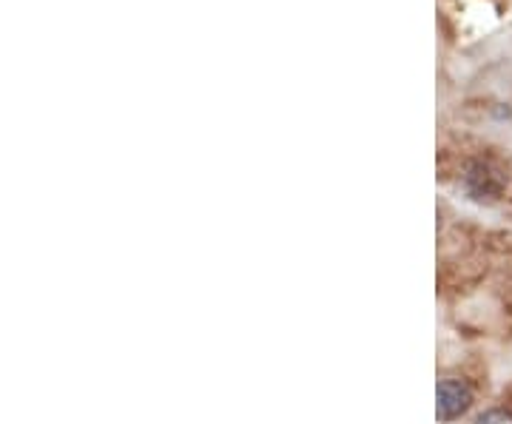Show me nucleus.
<instances>
[{
    "label": "nucleus",
    "instance_id": "obj_3",
    "mask_svg": "<svg viewBox=\"0 0 512 424\" xmlns=\"http://www.w3.org/2000/svg\"><path fill=\"white\" fill-rule=\"evenodd\" d=\"M476 424H512V413H507V410H487L484 416H478Z\"/></svg>",
    "mask_w": 512,
    "mask_h": 424
},
{
    "label": "nucleus",
    "instance_id": "obj_1",
    "mask_svg": "<svg viewBox=\"0 0 512 424\" xmlns=\"http://www.w3.org/2000/svg\"><path fill=\"white\" fill-rule=\"evenodd\" d=\"M464 188L476 200H498L507 188V174L493 160H473L464 168Z\"/></svg>",
    "mask_w": 512,
    "mask_h": 424
},
{
    "label": "nucleus",
    "instance_id": "obj_2",
    "mask_svg": "<svg viewBox=\"0 0 512 424\" xmlns=\"http://www.w3.org/2000/svg\"><path fill=\"white\" fill-rule=\"evenodd\" d=\"M436 399H439L436 413H439L441 422H453L458 416H464L467 407L473 405V393H470V388L464 382H458V379H441L439 390H436Z\"/></svg>",
    "mask_w": 512,
    "mask_h": 424
}]
</instances>
